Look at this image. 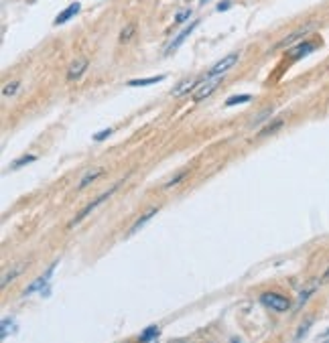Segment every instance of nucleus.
Masks as SVG:
<instances>
[{"mask_svg":"<svg viewBox=\"0 0 329 343\" xmlns=\"http://www.w3.org/2000/svg\"><path fill=\"white\" fill-rule=\"evenodd\" d=\"M226 75H205L203 77V83L201 85H197L195 87V93H193V100H203V98H207V96H212L214 93V89L222 83V79H224Z\"/></svg>","mask_w":329,"mask_h":343,"instance_id":"f257e3e1","label":"nucleus"},{"mask_svg":"<svg viewBox=\"0 0 329 343\" xmlns=\"http://www.w3.org/2000/svg\"><path fill=\"white\" fill-rule=\"evenodd\" d=\"M260 303L275 309V311H287L291 307V301L287 297H283V295H277V293H264L260 297Z\"/></svg>","mask_w":329,"mask_h":343,"instance_id":"f03ea898","label":"nucleus"},{"mask_svg":"<svg viewBox=\"0 0 329 343\" xmlns=\"http://www.w3.org/2000/svg\"><path fill=\"white\" fill-rule=\"evenodd\" d=\"M238 59H240V55H238V53H230L228 57H224L222 61H218V63L207 71V75H224L230 67H234L238 63Z\"/></svg>","mask_w":329,"mask_h":343,"instance_id":"7ed1b4c3","label":"nucleus"},{"mask_svg":"<svg viewBox=\"0 0 329 343\" xmlns=\"http://www.w3.org/2000/svg\"><path fill=\"white\" fill-rule=\"evenodd\" d=\"M118 187H120V183H118V185H114V187H112V189H110L108 193H104V195H100V197H98L96 201H92V203H89V205H87V207H85V209H83V211H81V213H79V215L75 217V220L71 222V226H75V224H79V222L83 220V217H85V215H87L89 211H94V209H96V207H98V205H100L102 201H106V199H108V197H110V195H112V193H114V191L118 189Z\"/></svg>","mask_w":329,"mask_h":343,"instance_id":"20e7f679","label":"nucleus"},{"mask_svg":"<svg viewBox=\"0 0 329 343\" xmlns=\"http://www.w3.org/2000/svg\"><path fill=\"white\" fill-rule=\"evenodd\" d=\"M313 30V24H307V26H303V28H299V30H295L293 35H289L287 39H283L275 49H285V47H289V45H295V41H299V39H303L307 33H311Z\"/></svg>","mask_w":329,"mask_h":343,"instance_id":"39448f33","label":"nucleus"},{"mask_svg":"<svg viewBox=\"0 0 329 343\" xmlns=\"http://www.w3.org/2000/svg\"><path fill=\"white\" fill-rule=\"evenodd\" d=\"M197 24H199L197 20H193L191 24H187V26H185V28L181 30V33H179V35H177V37H175V39L171 41V45L167 47V53H171V51H175V49H177L179 45H181V43H183V41H185V39H187V37H189V35L193 33V28H195Z\"/></svg>","mask_w":329,"mask_h":343,"instance_id":"423d86ee","label":"nucleus"},{"mask_svg":"<svg viewBox=\"0 0 329 343\" xmlns=\"http://www.w3.org/2000/svg\"><path fill=\"white\" fill-rule=\"evenodd\" d=\"M85 69H87V59H85V57L75 59L73 63H71V67H69V71H67V79H77V77H81Z\"/></svg>","mask_w":329,"mask_h":343,"instance_id":"0eeeda50","label":"nucleus"},{"mask_svg":"<svg viewBox=\"0 0 329 343\" xmlns=\"http://www.w3.org/2000/svg\"><path fill=\"white\" fill-rule=\"evenodd\" d=\"M197 79H183L181 83H179L175 89H173V96L175 98H181V96H185V93H189V91H195V87H197Z\"/></svg>","mask_w":329,"mask_h":343,"instance_id":"6e6552de","label":"nucleus"},{"mask_svg":"<svg viewBox=\"0 0 329 343\" xmlns=\"http://www.w3.org/2000/svg\"><path fill=\"white\" fill-rule=\"evenodd\" d=\"M79 12V2H73V4H69L61 14H57L55 16V24H63V22H67L71 16H75Z\"/></svg>","mask_w":329,"mask_h":343,"instance_id":"1a4fd4ad","label":"nucleus"},{"mask_svg":"<svg viewBox=\"0 0 329 343\" xmlns=\"http://www.w3.org/2000/svg\"><path fill=\"white\" fill-rule=\"evenodd\" d=\"M53 268H55V266H51V268H49V270L45 272V276H41V278H37V280H35V283H33L31 287H28V289L24 291V295H33V293H37V291H41V289H43V287L47 285V280H49V276L53 274Z\"/></svg>","mask_w":329,"mask_h":343,"instance_id":"9d476101","label":"nucleus"},{"mask_svg":"<svg viewBox=\"0 0 329 343\" xmlns=\"http://www.w3.org/2000/svg\"><path fill=\"white\" fill-rule=\"evenodd\" d=\"M157 211H159V207H153V209H148V211H146V213H144V215L140 217V220H136V224L132 226V230L128 232V236H132V234H136V232H138V230H140V228H142V226H144V224H146L148 220H151V217H153V215H155Z\"/></svg>","mask_w":329,"mask_h":343,"instance_id":"9b49d317","label":"nucleus"},{"mask_svg":"<svg viewBox=\"0 0 329 343\" xmlns=\"http://www.w3.org/2000/svg\"><path fill=\"white\" fill-rule=\"evenodd\" d=\"M142 343H157L159 341V329L157 327H148V329H144L142 333H140V337H138Z\"/></svg>","mask_w":329,"mask_h":343,"instance_id":"f8f14e48","label":"nucleus"},{"mask_svg":"<svg viewBox=\"0 0 329 343\" xmlns=\"http://www.w3.org/2000/svg\"><path fill=\"white\" fill-rule=\"evenodd\" d=\"M311 51H313V45H311V43H301V45H297L295 49H291L289 55L297 59V57H303V55H307V53H311Z\"/></svg>","mask_w":329,"mask_h":343,"instance_id":"ddd939ff","label":"nucleus"},{"mask_svg":"<svg viewBox=\"0 0 329 343\" xmlns=\"http://www.w3.org/2000/svg\"><path fill=\"white\" fill-rule=\"evenodd\" d=\"M102 173H104L102 169H96V171H89V173H87V175H85V177H83V179L79 181V185H77V189H83V187H87V185H89V183H92V181H96V179H98V177H100Z\"/></svg>","mask_w":329,"mask_h":343,"instance_id":"4468645a","label":"nucleus"},{"mask_svg":"<svg viewBox=\"0 0 329 343\" xmlns=\"http://www.w3.org/2000/svg\"><path fill=\"white\" fill-rule=\"evenodd\" d=\"M315 289H317V283H311V285H309V287H307V289H305L301 295H299V303H297V307H303V305L307 303V299H309V297L315 293Z\"/></svg>","mask_w":329,"mask_h":343,"instance_id":"2eb2a0df","label":"nucleus"},{"mask_svg":"<svg viewBox=\"0 0 329 343\" xmlns=\"http://www.w3.org/2000/svg\"><path fill=\"white\" fill-rule=\"evenodd\" d=\"M163 79H165V75H155L151 79H130L128 85H132V87H136V85H151V83H157V81H163Z\"/></svg>","mask_w":329,"mask_h":343,"instance_id":"dca6fc26","label":"nucleus"},{"mask_svg":"<svg viewBox=\"0 0 329 343\" xmlns=\"http://www.w3.org/2000/svg\"><path fill=\"white\" fill-rule=\"evenodd\" d=\"M283 124H285L283 120H277V122H273V124H271V126H266L264 130H260V132H258V136H266V134H273L275 130H279V128L283 126Z\"/></svg>","mask_w":329,"mask_h":343,"instance_id":"f3484780","label":"nucleus"},{"mask_svg":"<svg viewBox=\"0 0 329 343\" xmlns=\"http://www.w3.org/2000/svg\"><path fill=\"white\" fill-rule=\"evenodd\" d=\"M244 102H250V96H232L226 100V106H234V104H244Z\"/></svg>","mask_w":329,"mask_h":343,"instance_id":"a211bd4d","label":"nucleus"},{"mask_svg":"<svg viewBox=\"0 0 329 343\" xmlns=\"http://www.w3.org/2000/svg\"><path fill=\"white\" fill-rule=\"evenodd\" d=\"M132 33H134V24H128L126 30H122V35H120V43H128V39H130Z\"/></svg>","mask_w":329,"mask_h":343,"instance_id":"6ab92c4d","label":"nucleus"},{"mask_svg":"<svg viewBox=\"0 0 329 343\" xmlns=\"http://www.w3.org/2000/svg\"><path fill=\"white\" fill-rule=\"evenodd\" d=\"M16 89H18V81H12V83H8L2 89V93H4V96H12V93H16Z\"/></svg>","mask_w":329,"mask_h":343,"instance_id":"aec40b11","label":"nucleus"},{"mask_svg":"<svg viewBox=\"0 0 329 343\" xmlns=\"http://www.w3.org/2000/svg\"><path fill=\"white\" fill-rule=\"evenodd\" d=\"M112 134V128H106V130H102V132H98L96 136H94V140H104V138H108Z\"/></svg>","mask_w":329,"mask_h":343,"instance_id":"412c9836","label":"nucleus"},{"mask_svg":"<svg viewBox=\"0 0 329 343\" xmlns=\"http://www.w3.org/2000/svg\"><path fill=\"white\" fill-rule=\"evenodd\" d=\"M8 327L12 329V321H10V319H4V321H2V337L8 335Z\"/></svg>","mask_w":329,"mask_h":343,"instance_id":"4be33fe9","label":"nucleus"},{"mask_svg":"<svg viewBox=\"0 0 329 343\" xmlns=\"http://www.w3.org/2000/svg\"><path fill=\"white\" fill-rule=\"evenodd\" d=\"M37 157H33V154H28V157H24V159H20L18 163H14V167H20V165H24V163H33Z\"/></svg>","mask_w":329,"mask_h":343,"instance_id":"5701e85b","label":"nucleus"},{"mask_svg":"<svg viewBox=\"0 0 329 343\" xmlns=\"http://www.w3.org/2000/svg\"><path fill=\"white\" fill-rule=\"evenodd\" d=\"M311 323H313V321L309 319V321H307V323H305V325H303L301 329H299V333H297V339H301V337H303V333H305V331H307V329L311 327Z\"/></svg>","mask_w":329,"mask_h":343,"instance_id":"b1692460","label":"nucleus"},{"mask_svg":"<svg viewBox=\"0 0 329 343\" xmlns=\"http://www.w3.org/2000/svg\"><path fill=\"white\" fill-rule=\"evenodd\" d=\"M189 14H191V10H183V12H179V14H177V18H175V20H177V22H181V20H183V18H187Z\"/></svg>","mask_w":329,"mask_h":343,"instance_id":"393cba45","label":"nucleus"},{"mask_svg":"<svg viewBox=\"0 0 329 343\" xmlns=\"http://www.w3.org/2000/svg\"><path fill=\"white\" fill-rule=\"evenodd\" d=\"M228 6H230V0H226V2H222V4L218 6V10H226Z\"/></svg>","mask_w":329,"mask_h":343,"instance_id":"a878e982","label":"nucleus"},{"mask_svg":"<svg viewBox=\"0 0 329 343\" xmlns=\"http://www.w3.org/2000/svg\"><path fill=\"white\" fill-rule=\"evenodd\" d=\"M325 278H329V270H327V272H325Z\"/></svg>","mask_w":329,"mask_h":343,"instance_id":"bb28decb","label":"nucleus"},{"mask_svg":"<svg viewBox=\"0 0 329 343\" xmlns=\"http://www.w3.org/2000/svg\"><path fill=\"white\" fill-rule=\"evenodd\" d=\"M199 2H201V4H205V2H207V0H199Z\"/></svg>","mask_w":329,"mask_h":343,"instance_id":"cd10ccee","label":"nucleus"},{"mask_svg":"<svg viewBox=\"0 0 329 343\" xmlns=\"http://www.w3.org/2000/svg\"><path fill=\"white\" fill-rule=\"evenodd\" d=\"M171 343H183V341H171Z\"/></svg>","mask_w":329,"mask_h":343,"instance_id":"c85d7f7f","label":"nucleus"}]
</instances>
